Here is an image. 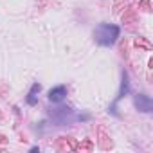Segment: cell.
I'll use <instances>...</instances> for the list:
<instances>
[{"instance_id": "obj_2", "label": "cell", "mask_w": 153, "mask_h": 153, "mask_svg": "<svg viewBox=\"0 0 153 153\" xmlns=\"http://www.w3.org/2000/svg\"><path fill=\"white\" fill-rule=\"evenodd\" d=\"M52 121H56L58 124H68L70 121H74V114L68 106H59L54 112H51Z\"/></svg>"}, {"instance_id": "obj_3", "label": "cell", "mask_w": 153, "mask_h": 153, "mask_svg": "<svg viewBox=\"0 0 153 153\" xmlns=\"http://www.w3.org/2000/svg\"><path fill=\"white\" fill-rule=\"evenodd\" d=\"M133 103H135V106L140 110V112H151L153 110V101L148 97V96H144V94H137V96H133Z\"/></svg>"}, {"instance_id": "obj_6", "label": "cell", "mask_w": 153, "mask_h": 153, "mask_svg": "<svg viewBox=\"0 0 153 153\" xmlns=\"http://www.w3.org/2000/svg\"><path fill=\"white\" fill-rule=\"evenodd\" d=\"M126 92H128V76H126V72H124V74H123V87H121V92H119V96H117L115 103H117V101L126 94Z\"/></svg>"}, {"instance_id": "obj_4", "label": "cell", "mask_w": 153, "mask_h": 153, "mask_svg": "<svg viewBox=\"0 0 153 153\" xmlns=\"http://www.w3.org/2000/svg\"><path fill=\"white\" fill-rule=\"evenodd\" d=\"M65 97H67V88H65L63 85L54 87V88H51V92H49V101H51V103H61Z\"/></svg>"}, {"instance_id": "obj_5", "label": "cell", "mask_w": 153, "mask_h": 153, "mask_svg": "<svg viewBox=\"0 0 153 153\" xmlns=\"http://www.w3.org/2000/svg\"><path fill=\"white\" fill-rule=\"evenodd\" d=\"M40 88H42V87H40L38 83H34V85L31 87V92H29V96H27V103H29V105H36V94L40 92Z\"/></svg>"}, {"instance_id": "obj_1", "label": "cell", "mask_w": 153, "mask_h": 153, "mask_svg": "<svg viewBox=\"0 0 153 153\" xmlns=\"http://www.w3.org/2000/svg\"><path fill=\"white\" fill-rule=\"evenodd\" d=\"M119 27L117 25H112V24H101V25H97V29H96V33H94V38H96V42L99 43V45H103V47H110V45H114L115 42H117V38H119Z\"/></svg>"}]
</instances>
